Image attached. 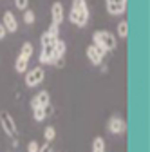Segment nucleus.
I'll return each mask as SVG.
<instances>
[{"instance_id": "b1692460", "label": "nucleus", "mask_w": 150, "mask_h": 152, "mask_svg": "<svg viewBox=\"0 0 150 152\" xmlns=\"http://www.w3.org/2000/svg\"><path fill=\"white\" fill-rule=\"evenodd\" d=\"M38 143L36 141H29V145H27V152H38Z\"/></svg>"}, {"instance_id": "4be33fe9", "label": "nucleus", "mask_w": 150, "mask_h": 152, "mask_svg": "<svg viewBox=\"0 0 150 152\" xmlns=\"http://www.w3.org/2000/svg\"><path fill=\"white\" fill-rule=\"evenodd\" d=\"M40 42H42V47H44V45H49V44H54L56 40H54V38H52V36H51V34H49V33L45 31V33L42 34V38H40Z\"/></svg>"}, {"instance_id": "a211bd4d", "label": "nucleus", "mask_w": 150, "mask_h": 152, "mask_svg": "<svg viewBox=\"0 0 150 152\" xmlns=\"http://www.w3.org/2000/svg\"><path fill=\"white\" fill-rule=\"evenodd\" d=\"M20 54L25 56V58H31V54H33V44L25 42V44L22 45V49H20Z\"/></svg>"}, {"instance_id": "ddd939ff", "label": "nucleus", "mask_w": 150, "mask_h": 152, "mask_svg": "<svg viewBox=\"0 0 150 152\" xmlns=\"http://www.w3.org/2000/svg\"><path fill=\"white\" fill-rule=\"evenodd\" d=\"M92 44H94L103 54H107V47H105V44H103V40H101V34H100V31H94V34H92Z\"/></svg>"}, {"instance_id": "20e7f679", "label": "nucleus", "mask_w": 150, "mask_h": 152, "mask_svg": "<svg viewBox=\"0 0 150 152\" xmlns=\"http://www.w3.org/2000/svg\"><path fill=\"white\" fill-rule=\"evenodd\" d=\"M87 58H89L92 64H94V65H100V64L103 62V58H105V54H103L94 44H90V45L87 47Z\"/></svg>"}, {"instance_id": "7ed1b4c3", "label": "nucleus", "mask_w": 150, "mask_h": 152, "mask_svg": "<svg viewBox=\"0 0 150 152\" xmlns=\"http://www.w3.org/2000/svg\"><path fill=\"white\" fill-rule=\"evenodd\" d=\"M0 121H2V129H4V132L7 136H15L16 134V125H15V120L11 118L9 112H2Z\"/></svg>"}, {"instance_id": "a878e982", "label": "nucleus", "mask_w": 150, "mask_h": 152, "mask_svg": "<svg viewBox=\"0 0 150 152\" xmlns=\"http://www.w3.org/2000/svg\"><path fill=\"white\" fill-rule=\"evenodd\" d=\"M6 34H7V29L4 27V24H2V22H0V40H4Z\"/></svg>"}, {"instance_id": "f3484780", "label": "nucleus", "mask_w": 150, "mask_h": 152, "mask_svg": "<svg viewBox=\"0 0 150 152\" xmlns=\"http://www.w3.org/2000/svg\"><path fill=\"white\" fill-rule=\"evenodd\" d=\"M72 9H76V11H89L85 0H72Z\"/></svg>"}, {"instance_id": "412c9836", "label": "nucleus", "mask_w": 150, "mask_h": 152, "mask_svg": "<svg viewBox=\"0 0 150 152\" xmlns=\"http://www.w3.org/2000/svg\"><path fill=\"white\" fill-rule=\"evenodd\" d=\"M24 22L25 24H34V13L31 11V9H24Z\"/></svg>"}, {"instance_id": "f03ea898", "label": "nucleus", "mask_w": 150, "mask_h": 152, "mask_svg": "<svg viewBox=\"0 0 150 152\" xmlns=\"http://www.w3.org/2000/svg\"><path fill=\"white\" fill-rule=\"evenodd\" d=\"M69 20L72 24H76L78 27H83L89 20V11H76V9H71L69 13Z\"/></svg>"}, {"instance_id": "2eb2a0df", "label": "nucleus", "mask_w": 150, "mask_h": 152, "mask_svg": "<svg viewBox=\"0 0 150 152\" xmlns=\"http://www.w3.org/2000/svg\"><path fill=\"white\" fill-rule=\"evenodd\" d=\"M33 118H34L36 121L45 120V109H44V107H33Z\"/></svg>"}, {"instance_id": "aec40b11", "label": "nucleus", "mask_w": 150, "mask_h": 152, "mask_svg": "<svg viewBox=\"0 0 150 152\" xmlns=\"http://www.w3.org/2000/svg\"><path fill=\"white\" fill-rule=\"evenodd\" d=\"M47 33L54 38V40H58V38H60V26L58 24H51V27L47 29Z\"/></svg>"}, {"instance_id": "6ab92c4d", "label": "nucleus", "mask_w": 150, "mask_h": 152, "mask_svg": "<svg viewBox=\"0 0 150 152\" xmlns=\"http://www.w3.org/2000/svg\"><path fill=\"white\" fill-rule=\"evenodd\" d=\"M44 138H45V141H52V140L56 138V130H54V127H45V130H44Z\"/></svg>"}, {"instance_id": "0eeeda50", "label": "nucleus", "mask_w": 150, "mask_h": 152, "mask_svg": "<svg viewBox=\"0 0 150 152\" xmlns=\"http://www.w3.org/2000/svg\"><path fill=\"white\" fill-rule=\"evenodd\" d=\"M100 34H101V40H103V44H105L107 51H114V49H116V45H118L116 36L112 34L110 31H100Z\"/></svg>"}, {"instance_id": "4468645a", "label": "nucleus", "mask_w": 150, "mask_h": 152, "mask_svg": "<svg viewBox=\"0 0 150 152\" xmlns=\"http://www.w3.org/2000/svg\"><path fill=\"white\" fill-rule=\"evenodd\" d=\"M92 152H105V141L103 138L96 136L94 141H92Z\"/></svg>"}, {"instance_id": "dca6fc26", "label": "nucleus", "mask_w": 150, "mask_h": 152, "mask_svg": "<svg viewBox=\"0 0 150 152\" xmlns=\"http://www.w3.org/2000/svg\"><path fill=\"white\" fill-rule=\"evenodd\" d=\"M127 34H128V22L121 20V22L118 24V36H119V38H127Z\"/></svg>"}, {"instance_id": "5701e85b", "label": "nucleus", "mask_w": 150, "mask_h": 152, "mask_svg": "<svg viewBox=\"0 0 150 152\" xmlns=\"http://www.w3.org/2000/svg\"><path fill=\"white\" fill-rule=\"evenodd\" d=\"M27 6H29V0H15V7L16 9H27Z\"/></svg>"}, {"instance_id": "f257e3e1", "label": "nucleus", "mask_w": 150, "mask_h": 152, "mask_svg": "<svg viewBox=\"0 0 150 152\" xmlns=\"http://www.w3.org/2000/svg\"><path fill=\"white\" fill-rule=\"evenodd\" d=\"M44 82V69L42 67H36V69H31L27 74H25V85L27 87H36Z\"/></svg>"}, {"instance_id": "393cba45", "label": "nucleus", "mask_w": 150, "mask_h": 152, "mask_svg": "<svg viewBox=\"0 0 150 152\" xmlns=\"http://www.w3.org/2000/svg\"><path fill=\"white\" fill-rule=\"evenodd\" d=\"M38 152H52V147H51V141H47L42 148H38Z\"/></svg>"}, {"instance_id": "f8f14e48", "label": "nucleus", "mask_w": 150, "mask_h": 152, "mask_svg": "<svg viewBox=\"0 0 150 152\" xmlns=\"http://www.w3.org/2000/svg\"><path fill=\"white\" fill-rule=\"evenodd\" d=\"M27 64H29V58H25V56H18L16 58V62H15V69H16V72H25L27 71Z\"/></svg>"}, {"instance_id": "39448f33", "label": "nucleus", "mask_w": 150, "mask_h": 152, "mask_svg": "<svg viewBox=\"0 0 150 152\" xmlns=\"http://www.w3.org/2000/svg\"><path fill=\"white\" fill-rule=\"evenodd\" d=\"M127 7V0H107V9L110 15H123Z\"/></svg>"}, {"instance_id": "9d476101", "label": "nucleus", "mask_w": 150, "mask_h": 152, "mask_svg": "<svg viewBox=\"0 0 150 152\" xmlns=\"http://www.w3.org/2000/svg\"><path fill=\"white\" fill-rule=\"evenodd\" d=\"M2 24H4V27L7 29V33H15L16 27H18L16 18H15V15H13L11 11H6V13H4V20H2Z\"/></svg>"}, {"instance_id": "9b49d317", "label": "nucleus", "mask_w": 150, "mask_h": 152, "mask_svg": "<svg viewBox=\"0 0 150 152\" xmlns=\"http://www.w3.org/2000/svg\"><path fill=\"white\" fill-rule=\"evenodd\" d=\"M65 49H67L65 42L58 38V40L54 42V56H56V60H58V58H63V54H65Z\"/></svg>"}, {"instance_id": "6e6552de", "label": "nucleus", "mask_w": 150, "mask_h": 152, "mask_svg": "<svg viewBox=\"0 0 150 152\" xmlns=\"http://www.w3.org/2000/svg\"><path fill=\"white\" fill-rule=\"evenodd\" d=\"M51 15H52V24H62L63 22V6L60 2H54L51 6Z\"/></svg>"}, {"instance_id": "423d86ee", "label": "nucleus", "mask_w": 150, "mask_h": 152, "mask_svg": "<svg viewBox=\"0 0 150 152\" xmlns=\"http://www.w3.org/2000/svg\"><path fill=\"white\" fill-rule=\"evenodd\" d=\"M107 127H108V130L112 132V134H121V132H125V121L119 116H112L108 120V125Z\"/></svg>"}, {"instance_id": "1a4fd4ad", "label": "nucleus", "mask_w": 150, "mask_h": 152, "mask_svg": "<svg viewBox=\"0 0 150 152\" xmlns=\"http://www.w3.org/2000/svg\"><path fill=\"white\" fill-rule=\"evenodd\" d=\"M47 103H51V96H49L47 91H42V92H38V94L33 98L31 107H45Z\"/></svg>"}]
</instances>
